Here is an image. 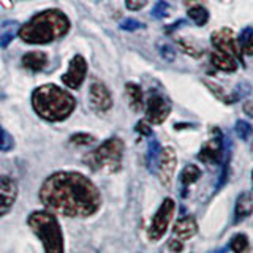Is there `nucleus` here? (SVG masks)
Returning a JSON list of instances; mask_svg holds the SVG:
<instances>
[{
    "label": "nucleus",
    "mask_w": 253,
    "mask_h": 253,
    "mask_svg": "<svg viewBox=\"0 0 253 253\" xmlns=\"http://www.w3.org/2000/svg\"><path fill=\"white\" fill-rule=\"evenodd\" d=\"M40 200L47 209L67 217L93 215L101 203L93 182L75 171L51 174L40 188Z\"/></svg>",
    "instance_id": "f257e3e1"
},
{
    "label": "nucleus",
    "mask_w": 253,
    "mask_h": 253,
    "mask_svg": "<svg viewBox=\"0 0 253 253\" xmlns=\"http://www.w3.org/2000/svg\"><path fill=\"white\" fill-rule=\"evenodd\" d=\"M70 29V21L59 10H47L34 16L19 29V37L26 43L46 44L62 38Z\"/></svg>",
    "instance_id": "f03ea898"
},
{
    "label": "nucleus",
    "mask_w": 253,
    "mask_h": 253,
    "mask_svg": "<svg viewBox=\"0 0 253 253\" xmlns=\"http://www.w3.org/2000/svg\"><path fill=\"white\" fill-rule=\"evenodd\" d=\"M32 106L44 121L60 122L73 113L76 101L59 85L44 84L42 87H37L32 93Z\"/></svg>",
    "instance_id": "7ed1b4c3"
},
{
    "label": "nucleus",
    "mask_w": 253,
    "mask_h": 253,
    "mask_svg": "<svg viewBox=\"0 0 253 253\" xmlns=\"http://www.w3.org/2000/svg\"><path fill=\"white\" fill-rule=\"evenodd\" d=\"M27 223L35 236L42 241L44 253H63V233L54 213L35 211L29 215Z\"/></svg>",
    "instance_id": "20e7f679"
},
{
    "label": "nucleus",
    "mask_w": 253,
    "mask_h": 253,
    "mask_svg": "<svg viewBox=\"0 0 253 253\" xmlns=\"http://www.w3.org/2000/svg\"><path fill=\"white\" fill-rule=\"evenodd\" d=\"M124 157V142L119 138H111L85 155V165L93 171L116 172L121 169Z\"/></svg>",
    "instance_id": "39448f33"
},
{
    "label": "nucleus",
    "mask_w": 253,
    "mask_h": 253,
    "mask_svg": "<svg viewBox=\"0 0 253 253\" xmlns=\"http://www.w3.org/2000/svg\"><path fill=\"white\" fill-rule=\"evenodd\" d=\"M174 209H176V204L171 200V198H166L162 203V206L158 208L157 213L152 218V223L149 228V237L150 241H160L162 237L168 231V226L171 223V218L174 215Z\"/></svg>",
    "instance_id": "423d86ee"
},
{
    "label": "nucleus",
    "mask_w": 253,
    "mask_h": 253,
    "mask_svg": "<svg viewBox=\"0 0 253 253\" xmlns=\"http://www.w3.org/2000/svg\"><path fill=\"white\" fill-rule=\"evenodd\" d=\"M171 113V103L169 100L163 97V95L152 92L147 97V105H146V117L147 122L150 124H163L166 117Z\"/></svg>",
    "instance_id": "0eeeda50"
},
{
    "label": "nucleus",
    "mask_w": 253,
    "mask_h": 253,
    "mask_svg": "<svg viewBox=\"0 0 253 253\" xmlns=\"http://www.w3.org/2000/svg\"><path fill=\"white\" fill-rule=\"evenodd\" d=\"M211 40H212V44L217 47V51L233 55L234 59L242 62V47L239 46V42L234 38L231 29H221V30L213 32Z\"/></svg>",
    "instance_id": "6e6552de"
},
{
    "label": "nucleus",
    "mask_w": 253,
    "mask_h": 253,
    "mask_svg": "<svg viewBox=\"0 0 253 253\" xmlns=\"http://www.w3.org/2000/svg\"><path fill=\"white\" fill-rule=\"evenodd\" d=\"M89 105L97 114H105L113 108V97H111V92L108 90V87L103 83L93 81L90 84Z\"/></svg>",
    "instance_id": "1a4fd4ad"
},
{
    "label": "nucleus",
    "mask_w": 253,
    "mask_h": 253,
    "mask_svg": "<svg viewBox=\"0 0 253 253\" xmlns=\"http://www.w3.org/2000/svg\"><path fill=\"white\" fill-rule=\"evenodd\" d=\"M176 166H177L176 150L172 147L162 149L160 160H158V165H157V174L165 187H169L171 180H172V174L176 171Z\"/></svg>",
    "instance_id": "9d476101"
},
{
    "label": "nucleus",
    "mask_w": 253,
    "mask_h": 253,
    "mask_svg": "<svg viewBox=\"0 0 253 253\" xmlns=\"http://www.w3.org/2000/svg\"><path fill=\"white\" fill-rule=\"evenodd\" d=\"M87 75V62L84 60L83 55H75L71 59L67 73L62 76V81L70 89H79L81 84L84 83Z\"/></svg>",
    "instance_id": "9b49d317"
},
{
    "label": "nucleus",
    "mask_w": 253,
    "mask_h": 253,
    "mask_svg": "<svg viewBox=\"0 0 253 253\" xmlns=\"http://www.w3.org/2000/svg\"><path fill=\"white\" fill-rule=\"evenodd\" d=\"M18 198V185L10 176H0V217L13 208Z\"/></svg>",
    "instance_id": "f8f14e48"
},
{
    "label": "nucleus",
    "mask_w": 253,
    "mask_h": 253,
    "mask_svg": "<svg viewBox=\"0 0 253 253\" xmlns=\"http://www.w3.org/2000/svg\"><path fill=\"white\" fill-rule=\"evenodd\" d=\"M223 154H225V144H223V139H221V136L218 134V136L212 138L209 142H206L198 158L204 163L215 165L223 160Z\"/></svg>",
    "instance_id": "ddd939ff"
},
{
    "label": "nucleus",
    "mask_w": 253,
    "mask_h": 253,
    "mask_svg": "<svg viewBox=\"0 0 253 253\" xmlns=\"http://www.w3.org/2000/svg\"><path fill=\"white\" fill-rule=\"evenodd\" d=\"M198 231V223L195 217L185 215L177 220V223L174 225V239H177L180 242H184L190 237H193Z\"/></svg>",
    "instance_id": "4468645a"
},
{
    "label": "nucleus",
    "mask_w": 253,
    "mask_h": 253,
    "mask_svg": "<svg viewBox=\"0 0 253 253\" xmlns=\"http://www.w3.org/2000/svg\"><path fill=\"white\" fill-rule=\"evenodd\" d=\"M22 65L30 71H42L47 65V55L42 51H30L22 55Z\"/></svg>",
    "instance_id": "2eb2a0df"
},
{
    "label": "nucleus",
    "mask_w": 253,
    "mask_h": 253,
    "mask_svg": "<svg viewBox=\"0 0 253 253\" xmlns=\"http://www.w3.org/2000/svg\"><path fill=\"white\" fill-rule=\"evenodd\" d=\"M211 63L217 70L226 71V73H233V71H236V68H237V63L233 55L225 54L221 51H215L211 54Z\"/></svg>",
    "instance_id": "dca6fc26"
},
{
    "label": "nucleus",
    "mask_w": 253,
    "mask_h": 253,
    "mask_svg": "<svg viewBox=\"0 0 253 253\" xmlns=\"http://www.w3.org/2000/svg\"><path fill=\"white\" fill-rule=\"evenodd\" d=\"M19 24L16 21H6L0 24V47H6L16 35H19Z\"/></svg>",
    "instance_id": "f3484780"
},
{
    "label": "nucleus",
    "mask_w": 253,
    "mask_h": 253,
    "mask_svg": "<svg viewBox=\"0 0 253 253\" xmlns=\"http://www.w3.org/2000/svg\"><path fill=\"white\" fill-rule=\"evenodd\" d=\"M253 211V201L247 193H242L236 201V209H234V220L241 221L245 217H249Z\"/></svg>",
    "instance_id": "a211bd4d"
},
{
    "label": "nucleus",
    "mask_w": 253,
    "mask_h": 253,
    "mask_svg": "<svg viewBox=\"0 0 253 253\" xmlns=\"http://www.w3.org/2000/svg\"><path fill=\"white\" fill-rule=\"evenodd\" d=\"M126 95H128V101H130V106L134 111H139L142 109V105H144V97H142V90L138 84L134 83H128L126 84Z\"/></svg>",
    "instance_id": "6ab92c4d"
},
{
    "label": "nucleus",
    "mask_w": 253,
    "mask_h": 253,
    "mask_svg": "<svg viewBox=\"0 0 253 253\" xmlns=\"http://www.w3.org/2000/svg\"><path fill=\"white\" fill-rule=\"evenodd\" d=\"M160 154H162L160 142H158L155 138H152L149 142V149H147V168L152 172H157V165H158V160H160Z\"/></svg>",
    "instance_id": "aec40b11"
},
{
    "label": "nucleus",
    "mask_w": 253,
    "mask_h": 253,
    "mask_svg": "<svg viewBox=\"0 0 253 253\" xmlns=\"http://www.w3.org/2000/svg\"><path fill=\"white\" fill-rule=\"evenodd\" d=\"M200 177H201V169L196 165H187L184 171L180 172V184L187 188L188 185L195 184Z\"/></svg>",
    "instance_id": "412c9836"
},
{
    "label": "nucleus",
    "mask_w": 253,
    "mask_h": 253,
    "mask_svg": "<svg viewBox=\"0 0 253 253\" xmlns=\"http://www.w3.org/2000/svg\"><path fill=\"white\" fill-rule=\"evenodd\" d=\"M188 18L192 19L196 26H204L209 19V11L204 6H192L188 10Z\"/></svg>",
    "instance_id": "4be33fe9"
},
{
    "label": "nucleus",
    "mask_w": 253,
    "mask_h": 253,
    "mask_svg": "<svg viewBox=\"0 0 253 253\" xmlns=\"http://www.w3.org/2000/svg\"><path fill=\"white\" fill-rule=\"evenodd\" d=\"M234 131L242 141H249L253 134V126H252V124L245 122V121H237L234 125Z\"/></svg>",
    "instance_id": "5701e85b"
},
{
    "label": "nucleus",
    "mask_w": 253,
    "mask_h": 253,
    "mask_svg": "<svg viewBox=\"0 0 253 253\" xmlns=\"http://www.w3.org/2000/svg\"><path fill=\"white\" fill-rule=\"evenodd\" d=\"M229 247L234 253H245L249 249V239L247 236L244 234H236L233 239H231V244H229Z\"/></svg>",
    "instance_id": "b1692460"
},
{
    "label": "nucleus",
    "mask_w": 253,
    "mask_h": 253,
    "mask_svg": "<svg viewBox=\"0 0 253 253\" xmlns=\"http://www.w3.org/2000/svg\"><path fill=\"white\" fill-rule=\"evenodd\" d=\"M169 13H171V6L168 2H165V0H158L154 6V10H152V16H155V18H158V19L168 18Z\"/></svg>",
    "instance_id": "393cba45"
},
{
    "label": "nucleus",
    "mask_w": 253,
    "mask_h": 253,
    "mask_svg": "<svg viewBox=\"0 0 253 253\" xmlns=\"http://www.w3.org/2000/svg\"><path fill=\"white\" fill-rule=\"evenodd\" d=\"M13 146L14 141L11 138V134L0 126V152H8V150L13 149Z\"/></svg>",
    "instance_id": "a878e982"
},
{
    "label": "nucleus",
    "mask_w": 253,
    "mask_h": 253,
    "mask_svg": "<svg viewBox=\"0 0 253 253\" xmlns=\"http://www.w3.org/2000/svg\"><path fill=\"white\" fill-rule=\"evenodd\" d=\"M70 141H71V144H76V146H89L93 142V136L87 133H76L71 136Z\"/></svg>",
    "instance_id": "bb28decb"
},
{
    "label": "nucleus",
    "mask_w": 253,
    "mask_h": 253,
    "mask_svg": "<svg viewBox=\"0 0 253 253\" xmlns=\"http://www.w3.org/2000/svg\"><path fill=\"white\" fill-rule=\"evenodd\" d=\"M121 29L122 30H126V32H134V30L144 29V24H141L136 19H124L121 22Z\"/></svg>",
    "instance_id": "cd10ccee"
},
{
    "label": "nucleus",
    "mask_w": 253,
    "mask_h": 253,
    "mask_svg": "<svg viewBox=\"0 0 253 253\" xmlns=\"http://www.w3.org/2000/svg\"><path fill=\"white\" fill-rule=\"evenodd\" d=\"M160 54H162V57L165 60H168V62H172L174 59H176V49H174V47L169 46V44H162L160 46Z\"/></svg>",
    "instance_id": "c85d7f7f"
},
{
    "label": "nucleus",
    "mask_w": 253,
    "mask_h": 253,
    "mask_svg": "<svg viewBox=\"0 0 253 253\" xmlns=\"http://www.w3.org/2000/svg\"><path fill=\"white\" fill-rule=\"evenodd\" d=\"M253 37V29L252 27H247V29H244L241 32V35L237 37V42H239V46L244 47L245 44H247L250 42V38Z\"/></svg>",
    "instance_id": "c756f323"
},
{
    "label": "nucleus",
    "mask_w": 253,
    "mask_h": 253,
    "mask_svg": "<svg viewBox=\"0 0 253 253\" xmlns=\"http://www.w3.org/2000/svg\"><path fill=\"white\" fill-rule=\"evenodd\" d=\"M147 3V0H125V5L131 11H138L141 8H144Z\"/></svg>",
    "instance_id": "7c9ffc66"
},
{
    "label": "nucleus",
    "mask_w": 253,
    "mask_h": 253,
    "mask_svg": "<svg viewBox=\"0 0 253 253\" xmlns=\"http://www.w3.org/2000/svg\"><path fill=\"white\" fill-rule=\"evenodd\" d=\"M136 130L144 134V136H150V134H152V130H150V126L147 125V121H141L136 125Z\"/></svg>",
    "instance_id": "2f4dec72"
},
{
    "label": "nucleus",
    "mask_w": 253,
    "mask_h": 253,
    "mask_svg": "<svg viewBox=\"0 0 253 253\" xmlns=\"http://www.w3.org/2000/svg\"><path fill=\"white\" fill-rule=\"evenodd\" d=\"M169 249L172 252H180L182 250V242L177 241V239H174V237H171V241H169Z\"/></svg>",
    "instance_id": "473e14b6"
},
{
    "label": "nucleus",
    "mask_w": 253,
    "mask_h": 253,
    "mask_svg": "<svg viewBox=\"0 0 253 253\" xmlns=\"http://www.w3.org/2000/svg\"><path fill=\"white\" fill-rule=\"evenodd\" d=\"M242 51L245 54H249V55H253V37L250 38V42L242 47Z\"/></svg>",
    "instance_id": "72a5a7b5"
},
{
    "label": "nucleus",
    "mask_w": 253,
    "mask_h": 253,
    "mask_svg": "<svg viewBox=\"0 0 253 253\" xmlns=\"http://www.w3.org/2000/svg\"><path fill=\"white\" fill-rule=\"evenodd\" d=\"M244 111H245V114L253 117V103H247V105L244 106Z\"/></svg>",
    "instance_id": "f704fd0d"
},
{
    "label": "nucleus",
    "mask_w": 253,
    "mask_h": 253,
    "mask_svg": "<svg viewBox=\"0 0 253 253\" xmlns=\"http://www.w3.org/2000/svg\"><path fill=\"white\" fill-rule=\"evenodd\" d=\"M213 253H226V247H223V249H218V250H215Z\"/></svg>",
    "instance_id": "c9c22d12"
}]
</instances>
